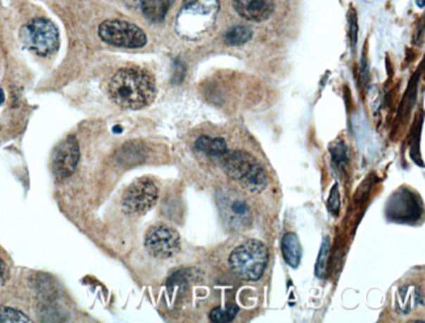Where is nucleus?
<instances>
[{
	"instance_id": "18",
	"label": "nucleus",
	"mask_w": 425,
	"mask_h": 323,
	"mask_svg": "<svg viewBox=\"0 0 425 323\" xmlns=\"http://www.w3.org/2000/svg\"><path fill=\"white\" fill-rule=\"evenodd\" d=\"M329 251H330V241L329 239H326L322 243V248L319 251V255H318V260H317V265H315V274L317 277H322L326 272V263H327V257H329Z\"/></svg>"
},
{
	"instance_id": "2",
	"label": "nucleus",
	"mask_w": 425,
	"mask_h": 323,
	"mask_svg": "<svg viewBox=\"0 0 425 323\" xmlns=\"http://www.w3.org/2000/svg\"><path fill=\"white\" fill-rule=\"evenodd\" d=\"M219 8V0H185L177 16V33L190 41L203 37L212 28Z\"/></svg>"
},
{
	"instance_id": "12",
	"label": "nucleus",
	"mask_w": 425,
	"mask_h": 323,
	"mask_svg": "<svg viewBox=\"0 0 425 323\" xmlns=\"http://www.w3.org/2000/svg\"><path fill=\"white\" fill-rule=\"evenodd\" d=\"M281 251L284 260L291 267H298L301 257H303V248L300 240L295 233H286L281 240Z\"/></svg>"
},
{
	"instance_id": "5",
	"label": "nucleus",
	"mask_w": 425,
	"mask_h": 323,
	"mask_svg": "<svg viewBox=\"0 0 425 323\" xmlns=\"http://www.w3.org/2000/svg\"><path fill=\"white\" fill-rule=\"evenodd\" d=\"M21 36L25 46L37 56H50L59 47L58 29L51 21L46 19L30 21L23 29Z\"/></svg>"
},
{
	"instance_id": "4",
	"label": "nucleus",
	"mask_w": 425,
	"mask_h": 323,
	"mask_svg": "<svg viewBox=\"0 0 425 323\" xmlns=\"http://www.w3.org/2000/svg\"><path fill=\"white\" fill-rule=\"evenodd\" d=\"M268 262V250L265 243L250 240L231 251L229 266L236 277L254 281L263 275Z\"/></svg>"
},
{
	"instance_id": "16",
	"label": "nucleus",
	"mask_w": 425,
	"mask_h": 323,
	"mask_svg": "<svg viewBox=\"0 0 425 323\" xmlns=\"http://www.w3.org/2000/svg\"><path fill=\"white\" fill-rule=\"evenodd\" d=\"M0 322H30V319L19 310L0 306Z\"/></svg>"
},
{
	"instance_id": "14",
	"label": "nucleus",
	"mask_w": 425,
	"mask_h": 323,
	"mask_svg": "<svg viewBox=\"0 0 425 323\" xmlns=\"http://www.w3.org/2000/svg\"><path fill=\"white\" fill-rule=\"evenodd\" d=\"M195 148L203 153L211 156H222L227 152V143L222 138H210V137H201L195 141Z\"/></svg>"
},
{
	"instance_id": "6",
	"label": "nucleus",
	"mask_w": 425,
	"mask_h": 323,
	"mask_svg": "<svg viewBox=\"0 0 425 323\" xmlns=\"http://www.w3.org/2000/svg\"><path fill=\"white\" fill-rule=\"evenodd\" d=\"M217 205L222 222L233 232H243L251 225V210L248 202L234 191L222 190L217 194Z\"/></svg>"
},
{
	"instance_id": "7",
	"label": "nucleus",
	"mask_w": 425,
	"mask_h": 323,
	"mask_svg": "<svg viewBox=\"0 0 425 323\" xmlns=\"http://www.w3.org/2000/svg\"><path fill=\"white\" fill-rule=\"evenodd\" d=\"M99 34L105 42L114 46L139 49L147 44V36L141 29L122 20H108L102 23Z\"/></svg>"
},
{
	"instance_id": "20",
	"label": "nucleus",
	"mask_w": 425,
	"mask_h": 323,
	"mask_svg": "<svg viewBox=\"0 0 425 323\" xmlns=\"http://www.w3.org/2000/svg\"><path fill=\"white\" fill-rule=\"evenodd\" d=\"M6 279H7V267L4 262L0 259V286L6 281Z\"/></svg>"
},
{
	"instance_id": "9",
	"label": "nucleus",
	"mask_w": 425,
	"mask_h": 323,
	"mask_svg": "<svg viewBox=\"0 0 425 323\" xmlns=\"http://www.w3.org/2000/svg\"><path fill=\"white\" fill-rule=\"evenodd\" d=\"M146 248L151 255L160 259L175 257L181 249L179 234L167 225H156L146 236Z\"/></svg>"
},
{
	"instance_id": "15",
	"label": "nucleus",
	"mask_w": 425,
	"mask_h": 323,
	"mask_svg": "<svg viewBox=\"0 0 425 323\" xmlns=\"http://www.w3.org/2000/svg\"><path fill=\"white\" fill-rule=\"evenodd\" d=\"M253 37V30L249 27H245V25H237L234 28L229 29L224 39L228 45L231 46H237V45H243L246 44L249 39Z\"/></svg>"
},
{
	"instance_id": "19",
	"label": "nucleus",
	"mask_w": 425,
	"mask_h": 323,
	"mask_svg": "<svg viewBox=\"0 0 425 323\" xmlns=\"http://www.w3.org/2000/svg\"><path fill=\"white\" fill-rule=\"evenodd\" d=\"M339 205H341V202H339V193H338V187L336 186H334L333 190H331V194H330V199H329V208L331 210V213H338L339 211Z\"/></svg>"
},
{
	"instance_id": "22",
	"label": "nucleus",
	"mask_w": 425,
	"mask_h": 323,
	"mask_svg": "<svg viewBox=\"0 0 425 323\" xmlns=\"http://www.w3.org/2000/svg\"><path fill=\"white\" fill-rule=\"evenodd\" d=\"M416 3H417V6H419V7H421V8L424 7V0H417Z\"/></svg>"
},
{
	"instance_id": "17",
	"label": "nucleus",
	"mask_w": 425,
	"mask_h": 323,
	"mask_svg": "<svg viewBox=\"0 0 425 323\" xmlns=\"http://www.w3.org/2000/svg\"><path fill=\"white\" fill-rule=\"evenodd\" d=\"M237 312H239V309L236 306H231L228 309L216 308L210 314V318L212 322H231V319L236 317Z\"/></svg>"
},
{
	"instance_id": "3",
	"label": "nucleus",
	"mask_w": 425,
	"mask_h": 323,
	"mask_svg": "<svg viewBox=\"0 0 425 323\" xmlns=\"http://www.w3.org/2000/svg\"><path fill=\"white\" fill-rule=\"evenodd\" d=\"M222 165L231 179L240 182L250 193H260L268 184L267 175L258 161L246 152L227 151L222 156Z\"/></svg>"
},
{
	"instance_id": "11",
	"label": "nucleus",
	"mask_w": 425,
	"mask_h": 323,
	"mask_svg": "<svg viewBox=\"0 0 425 323\" xmlns=\"http://www.w3.org/2000/svg\"><path fill=\"white\" fill-rule=\"evenodd\" d=\"M233 7L241 18L259 23L272 15L275 3L274 0H233Z\"/></svg>"
},
{
	"instance_id": "13",
	"label": "nucleus",
	"mask_w": 425,
	"mask_h": 323,
	"mask_svg": "<svg viewBox=\"0 0 425 323\" xmlns=\"http://www.w3.org/2000/svg\"><path fill=\"white\" fill-rule=\"evenodd\" d=\"M175 0H141V11L152 23H160L165 19L167 11Z\"/></svg>"
},
{
	"instance_id": "1",
	"label": "nucleus",
	"mask_w": 425,
	"mask_h": 323,
	"mask_svg": "<svg viewBox=\"0 0 425 323\" xmlns=\"http://www.w3.org/2000/svg\"><path fill=\"white\" fill-rule=\"evenodd\" d=\"M109 94L123 109H141L152 102L156 85L152 76L139 68H123L111 77Z\"/></svg>"
},
{
	"instance_id": "21",
	"label": "nucleus",
	"mask_w": 425,
	"mask_h": 323,
	"mask_svg": "<svg viewBox=\"0 0 425 323\" xmlns=\"http://www.w3.org/2000/svg\"><path fill=\"white\" fill-rule=\"evenodd\" d=\"M4 102V92L0 89V105Z\"/></svg>"
},
{
	"instance_id": "8",
	"label": "nucleus",
	"mask_w": 425,
	"mask_h": 323,
	"mask_svg": "<svg viewBox=\"0 0 425 323\" xmlns=\"http://www.w3.org/2000/svg\"><path fill=\"white\" fill-rule=\"evenodd\" d=\"M158 199V185L148 178H141L125 191L122 196V208L129 215H143L156 204Z\"/></svg>"
},
{
	"instance_id": "10",
	"label": "nucleus",
	"mask_w": 425,
	"mask_h": 323,
	"mask_svg": "<svg viewBox=\"0 0 425 323\" xmlns=\"http://www.w3.org/2000/svg\"><path fill=\"white\" fill-rule=\"evenodd\" d=\"M80 158L79 144L74 137L65 140L59 147L56 148L53 157V170L56 178L65 179L71 176L77 167Z\"/></svg>"
}]
</instances>
